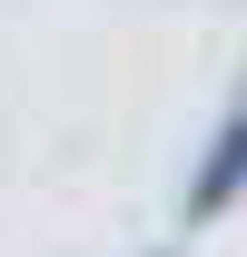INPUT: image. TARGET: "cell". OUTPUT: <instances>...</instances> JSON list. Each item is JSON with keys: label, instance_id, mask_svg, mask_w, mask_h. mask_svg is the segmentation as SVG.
Wrapping results in <instances>:
<instances>
[{"label": "cell", "instance_id": "cell-1", "mask_svg": "<svg viewBox=\"0 0 247 257\" xmlns=\"http://www.w3.org/2000/svg\"><path fill=\"white\" fill-rule=\"evenodd\" d=\"M247 208V79L227 89V109L208 119L198 139V159H188V188H178V227L188 237H208L217 218H237Z\"/></svg>", "mask_w": 247, "mask_h": 257}, {"label": "cell", "instance_id": "cell-2", "mask_svg": "<svg viewBox=\"0 0 247 257\" xmlns=\"http://www.w3.org/2000/svg\"><path fill=\"white\" fill-rule=\"evenodd\" d=\"M158 257H178V247H158Z\"/></svg>", "mask_w": 247, "mask_h": 257}]
</instances>
